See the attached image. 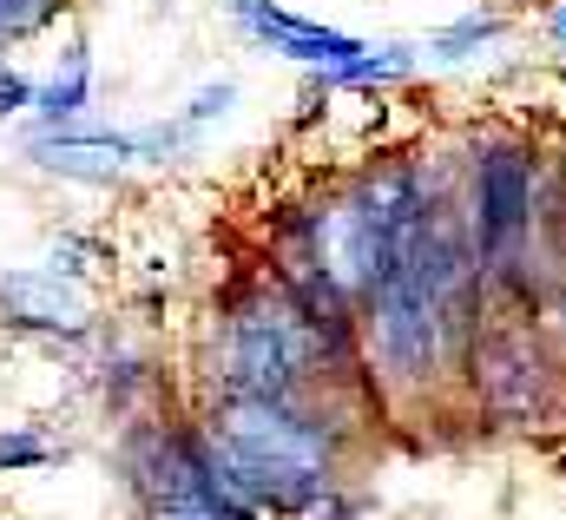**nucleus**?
I'll list each match as a JSON object with an SVG mask.
<instances>
[{"mask_svg":"<svg viewBox=\"0 0 566 520\" xmlns=\"http://www.w3.org/2000/svg\"><path fill=\"white\" fill-rule=\"evenodd\" d=\"M205 455L264 514L310 508L329 488V441L310 415L290 408V395H224L205 428Z\"/></svg>","mask_w":566,"mask_h":520,"instance_id":"obj_1","label":"nucleus"},{"mask_svg":"<svg viewBox=\"0 0 566 520\" xmlns=\"http://www.w3.org/2000/svg\"><path fill=\"white\" fill-rule=\"evenodd\" d=\"M323 330L329 323H316V310L296 303V297H277V290L251 297L224 323V356H218L224 395H290L310 376V356L323 350Z\"/></svg>","mask_w":566,"mask_h":520,"instance_id":"obj_2","label":"nucleus"},{"mask_svg":"<svg viewBox=\"0 0 566 520\" xmlns=\"http://www.w3.org/2000/svg\"><path fill=\"white\" fill-rule=\"evenodd\" d=\"M316 270L343 290V297H369L389 270V238L376 225V211L363 198H343L316 218Z\"/></svg>","mask_w":566,"mask_h":520,"instance_id":"obj_3","label":"nucleus"},{"mask_svg":"<svg viewBox=\"0 0 566 520\" xmlns=\"http://www.w3.org/2000/svg\"><path fill=\"white\" fill-rule=\"evenodd\" d=\"M527 205H534V178L521 152H494L481 165V191H474V251H488L494 263L514 258L521 231H527Z\"/></svg>","mask_w":566,"mask_h":520,"instance_id":"obj_4","label":"nucleus"},{"mask_svg":"<svg viewBox=\"0 0 566 520\" xmlns=\"http://www.w3.org/2000/svg\"><path fill=\"white\" fill-rule=\"evenodd\" d=\"M0 303L13 323H33V330H66V336L86 330V303L53 277H0Z\"/></svg>","mask_w":566,"mask_h":520,"instance_id":"obj_5","label":"nucleus"},{"mask_svg":"<svg viewBox=\"0 0 566 520\" xmlns=\"http://www.w3.org/2000/svg\"><path fill=\"white\" fill-rule=\"evenodd\" d=\"M474 376L488 383L494 402H521V395L534 389V343H527L521 330L481 336V343H474Z\"/></svg>","mask_w":566,"mask_h":520,"instance_id":"obj_6","label":"nucleus"},{"mask_svg":"<svg viewBox=\"0 0 566 520\" xmlns=\"http://www.w3.org/2000/svg\"><path fill=\"white\" fill-rule=\"evenodd\" d=\"M86 93H93V66H86V53H66V73H60L33 106H40L46 126H60V119H73V113L86 106Z\"/></svg>","mask_w":566,"mask_h":520,"instance_id":"obj_7","label":"nucleus"},{"mask_svg":"<svg viewBox=\"0 0 566 520\" xmlns=\"http://www.w3.org/2000/svg\"><path fill=\"white\" fill-rule=\"evenodd\" d=\"M40 461H53V441H40V435H0V475L7 468H40Z\"/></svg>","mask_w":566,"mask_h":520,"instance_id":"obj_8","label":"nucleus"},{"mask_svg":"<svg viewBox=\"0 0 566 520\" xmlns=\"http://www.w3.org/2000/svg\"><path fill=\"white\" fill-rule=\"evenodd\" d=\"M33 100H40V93H33L20 73H0V113H13V106H33Z\"/></svg>","mask_w":566,"mask_h":520,"instance_id":"obj_9","label":"nucleus"},{"mask_svg":"<svg viewBox=\"0 0 566 520\" xmlns=\"http://www.w3.org/2000/svg\"><path fill=\"white\" fill-rule=\"evenodd\" d=\"M554 40L566 46V0H560V13H554Z\"/></svg>","mask_w":566,"mask_h":520,"instance_id":"obj_10","label":"nucleus"}]
</instances>
